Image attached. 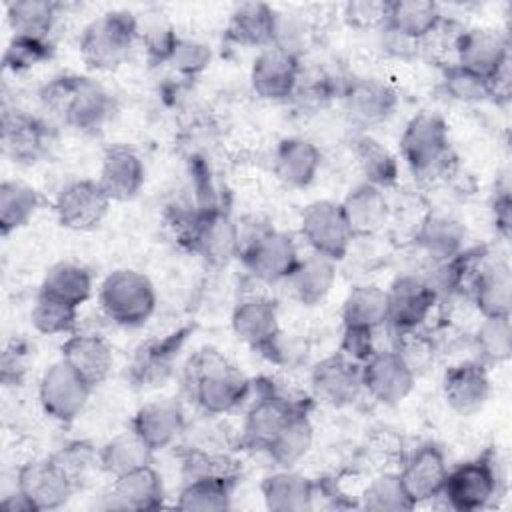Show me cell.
Wrapping results in <instances>:
<instances>
[{"label":"cell","instance_id":"7bdbcfd3","mask_svg":"<svg viewBox=\"0 0 512 512\" xmlns=\"http://www.w3.org/2000/svg\"><path fill=\"white\" fill-rule=\"evenodd\" d=\"M58 8L48 0H16L6 4V18L18 36L48 38L56 24Z\"/></svg>","mask_w":512,"mask_h":512},{"label":"cell","instance_id":"277c9868","mask_svg":"<svg viewBox=\"0 0 512 512\" xmlns=\"http://www.w3.org/2000/svg\"><path fill=\"white\" fill-rule=\"evenodd\" d=\"M100 308L118 326H142L156 310V290L150 278L132 268L110 272L100 286Z\"/></svg>","mask_w":512,"mask_h":512},{"label":"cell","instance_id":"ffe728a7","mask_svg":"<svg viewBox=\"0 0 512 512\" xmlns=\"http://www.w3.org/2000/svg\"><path fill=\"white\" fill-rule=\"evenodd\" d=\"M442 392L454 412L462 416L476 414L490 398V378L486 366L476 358L450 366L444 372Z\"/></svg>","mask_w":512,"mask_h":512},{"label":"cell","instance_id":"4dcf8cb0","mask_svg":"<svg viewBox=\"0 0 512 512\" xmlns=\"http://www.w3.org/2000/svg\"><path fill=\"white\" fill-rule=\"evenodd\" d=\"M322 154L318 146L306 138H284L274 152V174L290 188H306L314 182Z\"/></svg>","mask_w":512,"mask_h":512},{"label":"cell","instance_id":"9f6ffc18","mask_svg":"<svg viewBox=\"0 0 512 512\" xmlns=\"http://www.w3.org/2000/svg\"><path fill=\"white\" fill-rule=\"evenodd\" d=\"M390 2H374V0H358L344 4V18L354 28H374L386 24Z\"/></svg>","mask_w":512,"mask_h":512},{"label":"cell","instance_id":"11a10c76","mask_svg":"<svg viewBox=\"0 0 512 512\" xmlns=\"http://www.w3.org/2000/svg\"><path fill=\"white\" fill-rule=\"evenodd\" d=\"M306 42H308V26H306L304 18H300L298 14L276 12L272 46L300 58Z\"/></svg>","mask_w":512,"mask_h":512},{"label":"cell","instance_id":"c3c4849f","mask_svg":"<svg viewBox=\"0 0 512 512\" xmlns=\"http://www.w3.org/2000/svg\"><path fill=\"white\" fill-rule=\"evenodd\" d=\"M394 352L402 358V362L414 372V376H422L428 370H432L436 356L440 352L438 342L420 330H406V332H394Z\"/></svg>","mask_w":512,"mask_h":512},{"label":"cell","instance_id":"e575fe53","mask_svg":"<svg viewBox=\"0 0 512 512\" xmlns=\"http://www.w3.org/2000/svg\"><path fill=\"white\" fill-rule=\"evenodd\" d=\"M276 10L264 2H244L230 14L226 36L240 46L268 48L274 38Z\"/></svg>","mask_w":512,"mask_h":512},{"label":"cell","instance_id":"cb8c5ba5","mask_svg":"<svg viewBox=\"0 0 512 512\" xmlns=\"http://www.w3.org/2000/svg\"><path fill=\"white\" fill-rule=\"evenodd\" d=\"M188 332H190V328H182V330H176V332L164 336L162 340H150V342L142 344L136 350L132 366H130L132 382L138 388L162 386V382H166L168 376L172 374L174 358L178 356L180 348L184 346Z\"/></svg>","mask_w":512,"mask_h":512},{"label":"cell","instance_id":"5b68a950","mask_svg":"<svg viewBox=\"0 0 512 512\" xmlns=\"http://www.w3.org/2000/svg\"><path fill=\"white\" fill-rule=\"evenodd\" d=\"M138 22L126 10H112L92 20L80 34V54L90 68L114 70L132 52Z\"/></svg>","mask_w":512,"mask_h":512},{"label":"cell","instance_id":"e0dca14e","mask_svg":"<svg viewBox=\"0 0 512 512\" xmlns=\"http://www.w3.org/2000/svg\"><path fill=\"white\" fill-rule=\"evenodd\" d=\"M462 68L490 80L506 64H510L508 38L490 28L462 30L456 44V62Z\"/></svg>","mask_w":512,"mask_h":512},{"label":"cell","instance_id":"7dc6e473","mask_svg":"<svg viewBox=\"0 0 512 512\" xmlns=\"http://www.w3.org/2000/svg\"><path fill=\"white\" fill-rule=\"evenodd\" d=\"M30 320L32 326L46 336L74 334L78 322V308L38 292V298L30 312Z\"/></svg>","mask_w":512,"mask_h":512},{"label":"cell","instance_id":"681fc988","mask_svg":"<svg viewBox=\"0 0 512 512\" xmlns=\"http://www.w3.org/2000/svg\"><path fill=\"white\" fill-rule=\"evenodd\" d=\"M442 88L452 100L464 104H476L492 98L490 80L462 68L460 64H448L442 68Z\"/></svg>","mask_w":512,"mask_h":512},{"label":"cell","instance_id":"d4e9b609","mask_svg":"<svg viewBox=\"0 0 512 512\" xmlns=\"http://www.w3.org/2000/svg\"><path fill=\"white\" fill-rule=\"evenodd\" d=\"M144 176L142 158L130 146L116 144L104 152L98 182L110 200H132L142 190Z\"/></svg>","mask_w":512,"mask_h":512},{"label":"cell","instance_id":"db71d44e","mask_svg":"<svg viewBox=\"0 0 512 512\" xmlns=\"http://www.w3.org/2000/svg\"><path fill=\"white\" fill-rule=\"evenodd\" d=\"M212 60V50L208 44L196 40V38H182L178 36L172 54L168 58V64L180 72L182 76H198L208 68Z\"/></svg>","mask_w":512,"mask_h":512},{"label":"cell","instance_id":"60d3db41","mask_svg":"<svg viewBox=\"0 0 512 512\" xmlns=\"http://www.w3.org/2000/svg\"><path fill=\"white\" fill-rule=\"evenodd\" d=\"M440 6L430 0H394L388 4L386 24L420 42L442 20Z\"/></svg>","mask_w":512,"mask_h":512},{"label":"cell","instance_id":"b9f144b4","mask_svg":"<svg viewBox=\"0 0 512 512\" xmlns=\"http://www.w3.org/2000/svg\"><path fill=\"white\" fill-rule=\"evenodd\" d=\"M40 206L38 192L20 180L0 184V230L4 236L26 226Z\"/></svg>","mask_w":512,"mask_h":512},{"label":"cell","instance_id":"f35d334b","mask_svg":"<svg viewBox=\"0 0 512 512\" xmlns=\"http://www.w3.org/2000/svg\"><path fill=\"white\" fill-rule=\"evenodd\" d=\"M314 442V428L308 414L298 408L276 438L266 446L270 460L280 468H292L300 462Z\"/></svg>","mask_w":512,"mask_h":512},{"label":"cell","instance_id":"9c48e42d","mask_svg":"<svg viewBox=\"0 0 512 512\" xmlns=\"http://www.w3.org/2000/svg\"><path fill=\"white\" fill-rule=\"evenodd\" d=\"M300 234L312 252L334 262L342 260L354 240L340 202L316 200L306 206L300 220Z\"/></svg>","mask_w":512,"mask_h":512},{"label":"cell","instance_id":"836d02e7","mask_svg":"<svg viewBox=\"0 0 512 512\" xmlns=\"http://www.w3.org/2000/svg\"><path fill=\"white\" fill-rule=\"evenodd\" d=\"M336 262L310 252L306 258H300L292 274L288 276L290 290L298 302L304 306L320 304L332 290L336 282Z\"/></svg>","mask_w":512,"mask_h":512},{"label":"cell","instance_id":"7c38bea8","mask_svg":"<svg viewBox=\"0 0 512 512\" xmlns=\"http://www.w3.org/2000/svg\"><path fill=\"white\" fill-rule=\"evenodd\" d=\"M54 146V130L24 110L2 112V150L16 164H36Z\"/></svg>","mask_w":512,"mask_h":512},{"label":"cell","instance_id":"2e32d148","mask_svg":"<svg viewBox=\"0 0 512 512\" xmlns=\"http://www.w3.org/2000/svg\"><path fill=\"white\" fill-rule=\"evenodd\" d=\"M110 202L98 180H74L58 192L54 210L64 228L90 230L104 220Z\"/></svg>","mask_w":512,"mask_h":512},{"label":"cell","instance_id":"d590c367","mask_svg":"<svg viewBox=\"0 0 512 512\" xmlns=\"http://www.w3.org/2000/svg\"><path fill=\"white\" fill-rule=\"evenodd\" d=\"M234 474H198L186 478L176 506L180 510H226L230 508Z\"/></svg>","mask_w":512,"mask_h":512},{"label":"cell","instance_id":"816d5d0a","mask_svg":"<svg viewBox=\"0 0 512 512\" xmlns=\"http://www.w3.org/2000/svg\"><path fill=\"white\" fill-rule=\"evenodd\" d=\"M52 54V44L48 38H32V36H18L14 34L6 54H4V66L8 70L24 72L44 60H48Z\"/></svg>","mask_w":512,"mask_h":512},{"label":"cell","instance_id":"4316f807","mask_svg":"<svg viewBox=\"0 0 512 512\" xmlns=\"http://www.w3.org/2000/svg\"><path fill=\"white\" fill-rule=\"evenodd\" d=\"M230 322L236 338L258 352L280 332L278 308L266 296L242 298L234 306Z\"/></svg>","mask_w":512,"mask_h":512},{"label":"cell","instance_id":"8fae6325","mask_svg":"<svg viewBox=\"0 0 512 512\" xmlns=\"http://www.w3.org/2000/svg\"><path fill=\"white\" fill-rule=\"evenodd\" d=\"M388 296V318L386 324L394 332L420 330L438 304L432 288L422 274L406 272L392 280L386 290Z\"/></svg>","mask_w":512,"mask_h":512},{"label":"cell","instance_id":"52a82bcc","mask_svg":"<svg viewBox=\"0 0 512 512\" xmlns=\"http://www.w3.org/2000/svg\"><path fill=\"white\" fill-rule=\"evenodd\" d=\"M500 494L498 462L490 452L448 470L442 498L452 510L474 512L494 504Z\"/></svg>","mask_w":512,"mask_h":512},{"label":"cell","instance_id":"74e56055","mask_svg":"<svg viewBox=\"0 0 512 512\" xmlns=\"http://www.w3.org/2000/svg\"><path fill=\"white\" fill-rule=\"evenodd\" d=\"M152 454L154 450L130 428L128 432L108 440L98 450V466L112 478H118L126 472L148 466L152 462Z\"/></svg>","mask_w":512,"mask_h":512},{"label":"cell","instance_id":"8d00e7d4","mask_svg":"<svg viewBox=\"0 0 512 512\" xmlns=\"http://www.w3.org/2000/svg\"><path fill=\"white\" fill-rule=\"evenodd\" d=\"M388 296L386 290L376 284L354 286L342 304V322L350 328L376 330L386 324Z\"/></svg>","mask_w":512,"mask_h":512},{"label":"cell","instance_id":"6125c7cd","mask_svg":"<svg viewBox=\"0 0 512 512\" xmlns=\"http://www.w3.org/2000/svg\"><path fill=\"white\" fill-rule=\"evenodd\" d=\"M492 218L498 234L508 240L510 238V226H512V200H510V188H496V194L492 198Z\"/></svg>","mask_w":512,"mask_h":512},{"label":"cell","instance_id":"1f68e13d","mask_svg":"<svg viewBox=\"0 0 512 512\" xmlns=\"http://www.w3.org/2000/svg\"><path fill=\"white\" fill-rule=\"evenodd\" d=\"M262 498L272 512H304L314 506L318 484L282 468L262 480Z\"/></svg>","mask_w":512,"mask_h":512},{"label":"cell","instance_id":"8992f818","mask_svg":"<svg viewBox=\"0 0 512 512\" xmlns=\"http://www.w3.org/2000/svg\"><path fill=\"white\" fill-rule=\"evenodd\" d=\"M238 258L252 278L266 284L288 280L300 260L294 238L288 232L268 226L240 238Z\"/></svg>","mask_w":512,"mask_h":512},{"label":"cell","instance_id":"7402d4cb","mask_svg":"<svg viewBox=\"0 0 512 512\" xmlns=\"http://www.w3.org/2000/svg\"><path fill=\"white\" fill-rule=\"evenodd\" d=\"M132 430L156 452L174 444L186 432V416L180 402L172 398L152 400L138 408Z\"/></svg>","mask_w":512,"mask_h":512},{"label":"cell","instance_id":"603a6c76","mask_svg":"<svg viewBox=\"0 0 512 512\" xmlns=\"http://www.w3.org/2000/svg\"><path fill=\"white\" fill-rule=\"evenodd\" d=\"M470 298L482 318L510 316L512 310V272L506 260L484 262L474 268Z\"/></svg>","mask_w":512,"mask_h":512},{"label":"cell","instance_id":"ac0fdd59","mask_svg":"<svg viewBox=\"0 0 512 512\" xmlns=\"http://www.w3.org/2000/svg\"><path fill=\"white\" fill-rule=\"evenodd\" d=\"M300 68V58L274 46L262 48L250 70L252 90L264 100H288L294 94Z\"/></svg>","mask_w":512,"mask_h":512},{"label":"cell","instance_id":"f1b7e54d","mask_svg":"<svg viewBox=\"0 0 512 512\" xmlns=\"http://www.w3.org/2000/svg\"><path fill=\"white\" fill-rule=\"evenodd\" d=\"M340 206L354 238L374 236L390 218V204L384 190L366 182L350 190Z\"/></svg>","mask_w":512,"mask_h":512},{"label":"cell","instance_id":"be15d7a7","mask_svg":"<svg viewBox=\"0 0 512 512\" xmlns=\"http://www.w3.org/2000/svg\"><path fill=\"white\" fill-rule=\"evenodd\" d=\"M2 508L10 510V512H34L32 504L28 502V498L18 488H16V492L2 498Z\"/></svg>","mask_w":512,"mask_h":512},{"label":"cell","instance_id":"f546056e","mask_svg":"<svg viewBox=\"0 0 512 512\" xmlns=\"http://www.w3.org/2000/svg\"><path fill=\"white\" fill-rule=\"evenodd\" d=\"M296 410L298 406L280 394L268 392L260 396L246 414L242 430L244 444L266 450V446L276 438V434L284 428Z\"/></svg>","mask_w":512,"mask_h":512},{"label":"cell","instance_id":"7a4b0ae2","mask_svg":"<svg viewBox=\"0 0 512 512\" xmlns=\"http://www.w3.org/2000/svg\"><path fill=\"white\" fill-rule=\"evenodd\" d=\"M188 386L206 416L232 412L250 392L248 378L216 350H202L190 360Z\"/></svg>","mask_w":512,"mask_h":512},{"label":"cell","instance_id":"6da1fadb","mask_svg":"<svg viewBox=\"0 0 512 512\" xmlns=\"http://www.w3.org/2000/svg\"><path fill=\"white\" fill-rule=\"evenodd\" d=\"M46 110L80 132H98L114 112L112 94L96 80L76 74L52 78L40 90Z\"/></svg>","mask_w":512,"mask_h":512},{"label":"cell","instance_id":"44dd1931","mask_svg":"<svg viewBox=\"0 0 512 512\" xmlns=\"http://www.w3.org/2000/svg\"><path fill=\"white\" fill-rule=\"evenodd\" d=\"M398 476L414 504L440 498L448 476L442 450L436 444H422L408 456Z\"/></svg>","mask_w":512,"mask_h":512},{"label":"cell","instance_id":"30bf717a","mask_svg":"<svg viewBox=\"0 0 512 512\" xmlns=\"http://www.w3.org/2000/svg\"><path fill=\"white\" fill-rule=\"evenodd\" d=\"M92 386L64 360L50 364L38 384L42 410L60 424L74 422L88 404Z\"/></svg>","mask_w":512,"mask_h":512},{"label":"cell","instance_id":"4fadbf2b","mask_svg":"<svg viewBox=\"0 0 512 512\" xmlns=\"http://www.w3.org/2000/svg\"><path fill=\"white\" fill-rule=\"evenodd\" d=\"M340 98L346 116L360 128H372L386 122L398 106L396 90L388 82L372 76L348 80L342 86Z\"/></svg>","mask_w":512,"mask_h":512},{"label":"cell","instance_id":"f907efd6","mask_svg":"<svg viewBox=\"0 0 512 512\" xmlns=\"http://www.w3.org/2000/svg\"><path fill=\"white\" fill-rule=\"evenodd\" d=\"M340 92H342V88H338L332 74H328L322 68H304L302 66L292 98L302 108L316 110V108H324Z\"/></svg>","mask_w":512,"mask_h":512},{"label":"cell","instance_id":"f6af8a7d","mask_svg":"<svg viewBox=\"0 0 512 512\" xmlns=\"http://www.w3.org/2000/svg\"><path fill=\"white\" fill-rule=\"evenodd\" d=\"M472 348L476 352V360L484 366L506 362L512 352L510 316L482 318L476 334L472 336Z\"/></svg>","mask_w":512,"mask_h":512},{"label":"cell","instance_id":"91938a15","mask_svg":"<svg viewBox=\"0 0 512 512\" xmlns=\"http://www.w3.org/2000/svg\"><path fill=\"white\" fill-rule=\"evenodd\" d=\"M378 32H380V46L386 54L396 56V58H410L418 52V42L400 34L392 26L384 24L378 28Z\"/></svg>","mask_w":512,"mask_h":512},{"label":"cell","instance_id":"f5cc1de1","mask_svg":"<svg viewBox=\"0 0 512 512\" xmlns=\"http://www.w3.org/2000/svg\"><path fill=\"white\" fill-rule=\"evenodd\" d=\"M52 460L68 474V478L78 488L80 482L86 480L90 470L98 464V452L90 442L78 440L62 446L58 452L52 454Z\"/></svg>","mask_w":512,"mask_h":512},{"label":"cell","instance_id":"94428289","mask_svg":"<svg viewBox=\"0 0 512 512\" xmlns=\"http://www.w3.org/2000/svg\"><path fill=\"white\" fill-rule=\"evenodd\" d=\"M26 346L22 342H10L2 352V380L16 384L26 372Z\"/></svg>","mask_w":512,"mask_h":512},{"label":"cell","instance_id":"ee69618b","mask_svg":"<svg viewBox=\"0 0 512 512\" xmlns=\"http://www.w3.org/2000/svg\"><path fill=\"white\" fill-rule=\"evenodd\" d=\"M356 162L366 178V184L390 188L398 180V162L394 154L372 136H360L354 142Z\"/></svg>","mask_w":512,"mask_h":512},{"label":"cell","instance_id":"680465c9","mask_svg":"<svg viewBox=\"0 0 512 512\" xmlns=\"http://www.w3.org/2000/svg\"><path fill=\"white\" fill-rule=\"evenodd\" d=\"M176 40H178V34L168 26L150 28L144 36V46H146L150 62H154V64L168 62Z\"/></svg>","mask_w":512,"mask_h":512},{"label":"cell","instance_id":"bcb514c9","mask_svg":"<svg viewBox=\"0 0 512 512\" xmlns=\"http://www.w3.org/2000/svg\"><path fill=\"white\" fill-rule=\"evenodd\" d=\"M360 506L364 510H374V512H400V510L416 508L400 476L394 472H382L374 476L362 490Z\"/></svg>","mask_w":512,"mask_h":512},{"label":"cell","instance_id":"9a60e30c","mask_svg":"<svg viewBox=\"0 0 512 512\" xmlns=\"http://www.w3.org/2000/svg\"><path fill=\"white\" fill-rule=\"evenodd\" d=\"M16 488L28 498L34 512L56 510L74 494L76 486L68 474L50 458L32 460L18 470Z\"/></svg>","mask_w":512,"mask_h":512},{"label":"cell","instance_id":"6f0895ef","mask_svg":"<svg viewBox=\"0 0 512 512\" xmlns=\"http://www.w3.org/2000/svg\"><path fill=\"white\" fill-rule=\"evenodd\" d=\"M374 352H376L374 330L344 326V334H342V342H340V354L354 360L356 364H362Z\"/></svg>","mask_w":512,"mask_h":512},{"label":"cell","instance_id":"ba28073f","mask_svg":"<svg viewBox=\"0 0 512 512\" xmlns=\"http://www.w3.org/2000/svg\"><path fill=\"white\" fill-rule=\"evenodd\" d=\"M192 252L212 266H226L240 256V228L220 208H204L184 228Z\"/></svg>","mask_w":512,"mask_h":512},{"label":"cell","instance_id":"5bb4252c","mask_svg":"<svg viewBox=\"0 0 512 512\" xmlns=\"http://www.w3.org/2000/svg\"><path fill=\"white\" fill-rule=\"evenodd\" d=\"M360 372L362 390L386 406H396L406 400L416 384L414 372L394 350H376L360 364Z\"/></svg>","mask_w":512,"mask_h":512},{"label":"cell","instance_id":"d6986e66","mask_svg":"<svg viewBox=\"0 0 512 512\" xmlns=\"http://www.w3.org/2000/svg\"><path fill=\"white\" fill-rule=\"evenodd\" d=\"M310 386L318 400L340 408L352 404L362 392L360 364L344 354H332L320 360L310 374Z\"/></svg>","mask_w":512,"mask_h":512},{"label":"cell","instance_id":"ab89813d","mask_svg":"<svg viewBox=\"0 0 512 512\" xmlns=\"http://www.w3.org/2000/svg\"><path fill=\"white\" fill-rule=\"evenodd\" d=\"M40 294L52 296L78 308L92 294V276L80 264L58 262L48 268L40 284Z\"/></svg>","mask_w":512,"mask_h":512},{"label":"cell","instance_id":"d6a6232c","mask_svg":"<svg viewBox=\"0 0 512 512\" xmlns=\"http://www.w3.org/2000/svg\"><path fill=\"white\" fill-rule=\"evenodd\" d=\"M414 240L432 262H440L464 250L466 228L454 216L430 212L420 220Z\"/></svg>","mask_w":512,"mask_h":512},{"label":"cell","instance_id":"83f0119b","mask_svg":"<svg viewBox=\"0 0 512 512\" xmlns=\"http://www.w3.org/2000/svg\"><path fill=\"white\" fill-rule=\"evenodd\" d=\"M62 360L92 388L102 384L114 364L112 348L98 334H70L62 344Z\"/></svg>","mask_w":512,"mask_h":512},{"label":"cell","instance_id":"3957f363","mask_svg":"<svg viewBox=\"0 0 512 512\" xmlns=\"http://www.w3.org/2000/svg\"><path fill=\"white\" fill-rule=\"evenodd\" d=\"M400 152L412 176L424 184L444 180L456 164L448 126L434 112H420L410 118L400 136Z\"/></svg>","mask_w":512,"mask_h":512},{"label":"cell","instance_id":"484cf974","mask_svg":"<svg viewBox=\"0 0 512 512\" xmlns=\"http://www.w3.org/2000/svg\"><path fill=\"white\" fill-rule=\"evenodd\" d=\"M106 508L114 510H156L164 504V482L152 464L114 478L106 496Z\"/></svg>","mask_w":512,"mask_h":512}]
</instances>
